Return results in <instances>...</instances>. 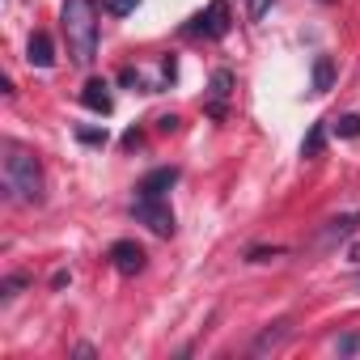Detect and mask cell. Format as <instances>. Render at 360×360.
<instances>
[{"label": "cell", "instance_id": "cell-1", "mask_svg": "<svg viewBox=\"0 0 360 360\" xmlns=\"http://www.w3.org/2000/svg\"><path fill=\"white\" fill-rule=\"evenodd\" d=\"M60 26H64L72 64L89 68L94 56H98V0H64Z\"/></svg>", "mask_w": 360, "mask_h": 360}, {"label": "cell", "instance_id": "cell-12", "mask_svg": "<svg viewBox=\"0 0 360 360\" xmlns=\"http://www.w3.org/2000/svg\"><path fill=\"white\" fill-rule=\"evenodd\" d=\"M335 85V60L330 56H318L314 60V94H326Z\"/></svg>", "mask_w": 360, "mask_h": 360}, {"label": "cell", "instance_id": "cell-15", "mask_svg": "<svg viewBox=\"0 0 360 360\" xmlns=\"http://www.w3.org/2000/svg\"><path fill=\"white\" fill-rule=\"evenodd\" d=\"M26 284H30L26 276H5V280H0V301H13V297L26 288Z\"/></svg>", "mask_w": 360, "mask_h": 360}, {"label": "cell", "instance_id": "cell-13", "mask_svg": "<svg viewBox=\"0 0 360 360\" xmlns=\"http://www.w3.org/2000/svg\"><path fill=\"white\" fill-rule=\"evenodd\" d=\"M322 148H326V123H314L309 136H305V144H301V153H305V157H318Z\"/></svg>", "mask_w": 360, "mask_h": 360}, {"label": "cell", "instance_id": "cell-5", "mask_svg": "<svg viewBox=\"0 0 360 360\" xmlns=\"http://www.w3.org/2000/svg\"><path fill=\"white\" fill-rule=\"evenodd\" d=\"M229 98H233V72L221 68V72H212V81H208V102H204L208 115H212V119H225Z\"/></svg>", "mask_w": 360, "mask_h": 360}, {"label": "cell", "instance_id": "cell-3", "mask_svg": "<svg viewBox=\"0 0 360 360\" xmlns=\"http://www.w3.org/2000/svg\"><path fill=\"white\" fill-rule=\"evenodd\" d=\"M131 217H136L140 225H148L157 238H169V233H174V212H169L165 200H148V195H140V200L131 204Z\"/></svg>", "mask_w": 360, "mask_h": 360}, {"label": "cell", "instance_id": "cell-16", "mask_svg": "<svg viewBox=\"0 0 360 360\" xmlns=\"http://www.w3.org/2000/svg\"><path fill=\"white\" fill-rule=\"evenodd\" d=\"M136 5H140V0H102V9H106V13H115V18H127Z\"/></svg>", "mask_w": 360, "mask_h": 360}, {"label": "cell", "instance_id": "cell-14", "mask_svg": "<svg viewBox=\"0 0 360 360\" xmlns=\"http://www.w3.org/2000/svg\"><path fill=\"white\" fill-rule=\"evenodd\" d=\"M335 136L356 140V136H360V115H339V119H335Z\"/></svg>", "mask_w": 360, "mask_h": 360}, {"label": "cell", "instance_id": "cell-11", "mask_svg": "<svg viewBox=\"0 0 360 360\" xmlns=\"http://www.w3.org/2000/svg\"><path fill=\"white\" fill-rule=\"evenodd\" d=\"M356 225H360V212H343V217L326 221V229H322V246H335V242H339V238H347Z\"/></svg>", "mask_w": 360, "mask_h": 360}, {"label": "cell", "instance_id": "cell-7", "mask_svg": "<svg viewBox=\"0 0 360 360\" xmlns=\"http://www.w3.org/2000/svg\"><path fill=\"white\" fill-rule=\"evenodd\" d=\"M178 183V169L174 165H161V169H153V174H144L140 178V195H148V200H165V191Z\"/></svg>", "mask_w": 360, "mask_h": 360}, {"label": "cell", "instance_id": "cell-6", "mask_svg": "<svg viewBox=\"0 0 360 360\" xmlns=\"http://www.w3.org/2000/svg\"><path fill=\"white\" fill-rule=\"evenodd\" d=\"M110 267H115L119 276L144 271V246H136V242H115V246H110Z\"/></svg>", "mask_w": 360, "mask_h": 360}, {"label": "cell", "instance_id": "cell-19", "mask_svg": "<svg viewBox=\"0 0 360 360\" xmlns=\"http://www.w3.org/2000/svg\"><path fill=\"white\" fill-rule=\"evenodd\" d=\"M356 347H360V339H356V335H343V339H339V352H356Z\"/></svg>", "mask_w": 360, "mask_h": 360}, {"label": "cell", "instance_id": "cell-10", "mask_svg": "<svg viewBox=\"0 0 360 360\" xmlns=\"http://www.w3.org/2000/svg\"><path fill=\"white\" fill-rule=\"evenodd\" d=\"M288 335H292V322H271V326L255 339V352H259V356H263V352H276V347L288 343Z\"/></svg>", "mask_w": 360, "mask_h": 360}, {"label": "cell", "instance_id": "cell-20", "mask_svg": "<svg viewBox=\"0 0 360 360\" xmlns=\"http://www.w3.org/2000/svg\"><path fill=\"white\" fill-rule=\"evenodd\" d=\"M157 127H161V131H178V119H174V115H165V119H157Z\"/></svg>", "mask_w": 360, "mask_h": 360}, {"label": "cell", "instance_id": "cell-18", "mask_svg": "<svg viewBox=\"0 0 360 360\" xmlns=\"http://www.w3.org/2000/svg\"><path fill=\"white\" fill-rule=\"evenodd\" d=\"M77 136H81L85 144H106V127H102V131H89V127H81Z\"/></svg>", "mask_w": 360, "mask_h": 360}, {"label": "cell", "instance_id": "cell-9", "mask_svg": "<svg viewBox=\"0 0 360 360\" xmlns=\"http://www.w3.org/2000/svg\"><path fill=\"white\" fill-rule=\"evenodd\" d=\"M26 60H30L34 68H51V64H56V47H51V34L34 30V34H30V43H26Z\"/></svg>", "mask_w": 360, "mask_h": 360}, {"label": "cell", "instance_id": "cell-2", "mask_svg": "<svg viewBox=\"0 0 360 360\" xmlns=\"http://www.w3.org/2000/svg\"><path fill=\"white\" fill-rule=\"evenodd\" d=\"M5 183H9V191H13L18 200L43 204V165H39L34 153L9 148V157H5Z\"/></svg>", "mask_w": 360, "mask_h": 360}, {"label": "cell", "instance_id": "cell-4", "mask_svg": "<svg viewBox=\"0 0 360 360\" xmlns=\"http://www.w3.org/2000/svg\"><path fill=\"white\" fill-rule=\"evenodd\" d=\"M229 26H233V13H229V5L225 0H212V5L195 18V34H208V39H225L229 34Z\"/></svg>", "mask_w": 360, "mask_h": 360}, {"label": "cell", "instance_id": "cell-21", "mask_svg": "<svg viewBox=\"0 0 360 360\" xmlns=\"http://www.w3.org/2000/svg\"><path fill=\"white\" fill-rule=\"evenodd\" d=\"M347 259H352V263H360V242H356V246L347 250Z\"/></svg>", "mask_w": 360, "mask_h": 360}, {"label": "cell", "instance_id": "cell-22", "mask_svg": "<svg viewBox=\"0 0 360 360\" xmlns=\"http://www.w3.org/2000/svg\"><path fill=\"white\" fill-rule=\"evenodd\" d=\"M356 288H360V280H356Z\"/></svg>", "mask_w": 360, "mask_h": 360}, {"label": "cell", "instance_id": "cell-17", "mask_svg": "<svg viewBox=\"0 0 360 360\" xmlns=\"http://www.w3.org/2000/svg\"><path fill=\"white\" fill-rule=\"evenodd\" d=\"M267 9H271V0H246V18H250V22H259Z\"/></svg>", "mask_w": 360, "mask_h": 360}, {"label": "cell", "instance_id": "cell-8", "mask_svg": "<svg viewBox=\"0 0 360 360\" xmlns=\"http://www.w3.org/2000/svg\"><path fill=\"white\" fill-rule=\"evenodd\" d=\"M81 106H85V110H94V115H110V110H115L110 85H106V81H89V85L81 89Z\"/></svg>", "mask_w": 360, "mask_h": 360}]
</instances>
